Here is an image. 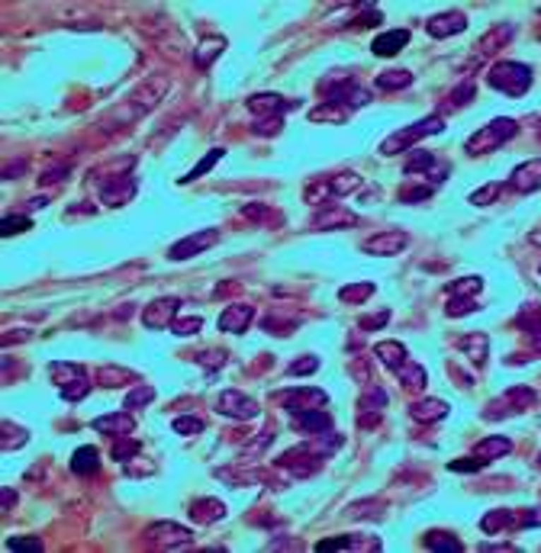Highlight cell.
Returning <instances> with one entry per match:
<instances>
[{
  "mask_svg": "<svg viewBox=\"0 0 541 553\" xmlns=\"http://www.w3.org/2000/svg\"><path fill=\"white\" fill-rule=\"evenodd\" d=\"M52 379L59 386V396L65 402H81L84 396L90 393V379H88V370L81 364H71V360H55L49 367Z\"/></svg>",
  "mask_w": 541,
  "mask_h": 553,
  "instance_id": "6da1fadb",
  "label": "cell"
},
{
  "mask_svg": "<svg viewBox=\"0 0 541 553\" xmlns=\"http://www.w3.org/2000/svg\"><path fill=\"white\" fill-rule=\"evenodd\" d=\"M487 84H490L493 90H503L506 97H522L532 87V71H528V65L503 61V65L487 71Z\"/></svg>",
  "mask_w": 541,
  "mask_h": 553,
  "instance_id": "7a4b0ae2",
  "label": "cell"
},
{
  "mask_svg": "<svg viewBox=\"0 0 541 553\" xmlns=\"http://www.w3.org/2000/svg\"><path fill=\"white\" fill-rule=\"evenodd\" d=\"M519 132V126H516V119H506V116H499V119H493L490 126H483V129H477L474 135L468 138V154H483V152H493V148H499V145H506L512 135Z\"/></svg>",
  "mask_w": 541,
  "mask_h": 553,
  "instance_id": "3957f363",
  "label": "cell"
},
{
  "mask_svg": "<svg viewBox=\"0 0 541 553\" xmlns=\"http://www.w3.org/2000/svg\"><path fill=\"white\" fill-rule=\"evenodd\" d=\"M441 129H445V123L435 119V116L422 119V123H416V126H403L400 132H393V135H387L381 142V154H400V152H406V148H412L416 142H422V138L441 132Z\"/></svg>",
  "mask_w": 541,
  "mask_h": 553,
  "instance_id": "277c9868",
  "label": "cell"
},
{
  "mask_svg": "<svg viewBox=\"0 0 541 553\" xmlns=\"http://www.w3.org/2000/svg\"><path fill=\"white\" fill-rule=\"evenodd\" d=\"M361 187V177L351 174V171H345V174H335V177H322V181L309 183L307 190H303V197H307V203H326V200H338L345 197V193H351V190Z\"/></svg>",
  "mask_w": 541,
  "mask_h": 553,
  "instance_id": "5b68a950",
  "label": "cell"
},
{
  "mask_svg": "<svg viewBox=\"0 0 541 553\" xmlns=\"http://www.w3.org/2000/svg\"><path fill=\"white\" fill-rule=\"evenodd\" d=\"M148 537H152L155 547H161V550H181V547L194 544V534L187 531V528H181V524H174V521L152 524V528H148Z\"/></svg>",
  "mask_w": 541,
  "mask_h": 553,
  "instance_id": "8992f818",
  "label": "cell"
},
{
  "mask_svg": "<svg viewBox=\"0 0 541 553\" xmlns=\"http://www.w3.org/2000/svg\"><path fill=\"white\" fill-rule=\"evenodd\" d=\"M216 241H220V232H216V229H203V232H194V235H187V238L174 241L171 251H168V257L171 261H187V257H197L200 251L213 248Z\"/></svg>",
  "mask_w": 541,
  "mask_h": 553,
  "instance_id": "52a82bcc",
  "label": "cell"
},
{
  "mask_svg": "<svg viewBox=\"0 0 541 553\" xmlns=\"http://www.w3.org/2000/svg\"><path fill=\"white\" fill-rule=\"evenodd\" d=\"M278 399L284 402L287 412H307V408H319L329 402V396L322 389H313V386H293V389H284L278 393Z\"/></svg>",
  "mask_w": 541,
  "mask_h": 553,
  "instance_id": "ba28073f",
  "label": "cell"
},
{
  "mask_svg": "<svg viewBox=\"0 0 541 553\" xmlns=\"http://www.w3.org/2000/svg\"><path fill=\"white\" fill-rule=\"evenodd\" d=\"M216 408H220L222 415H232V418H242V422H251V418H258V415H261L258 402H255V399H249L245 393H239V389H226V393L220 396V402H216Z\"/></svg>",
  "mask_w": 541,
  "mask_h": 553,
  "instance_id": "9c48e42d",
  "label": "cell"
},
{
  "mask_svg": "<svg viewBox=\"0 0 541 553\" xmlns=\"http://www.w3.org/2000/svg\"><path fill=\"white\" fill-rule=\"evenodd\" d=\"M290 428L300 431V435H326V431L335 428V418H332L329 412H319V408L290 412Z\"/></svg>",
  "mask_w": 541,
  "mask_h": 553,
  "instance_id": "30bf717a",
  "label": "cell"
},
{
  "mask_svg": "<svg viewBox=\"0 0 541 553\" xmlns=\"http://www.w3.org/2000/svg\"><path fill=\"white\" fill-rule=\"evenodd\" d=\"M410 248V232H400V229H390V232H377L364 241L367 255H400Z\"/></svg>",
  "mask_w": 541,
  "mask_h": 553,
  "instance_id": "8fae6325",
  "label": "cell"
},
{
  "mask_svg": "<svg viewBox=\"0 0 541 553\" xmlns=\"http://www.w3.org/2000/svg\"><path fill=\"white\" fill-rule=\"evenodd\" d=\"M509 187L516 193H535V190H541V161L532 158L525 164H519L509 177Z\"/></svg>",
  "mask_w": 541,
  "mask_h": 553,
  "instance_id": "7c38bea8",
  "label": "cell"
},
{
  "mask_svg": "<svg viewBox=\"0 0 541 553\" xmlns=\"http://www.w3.org/2000/svg\"><path fill=\"white\" fill-rule=\"evenodd\" d=\"M132 193H136V181H132L129 174L110 177V181L100 187V200L107 206H123L126 200H132Z\"/></svg>",
  "mask_w": 541,
  "mask_h": 553,
  "instance_id": "4fadbf2b",
  "label": "cell"
},
{
  "mask_svg": "<svg viewBox=\"0 0 541 553\" xmlns=\"http://www.w3.org/2000/svg\"><path fill=\"white\" fill-rule=\"evenodd\" d=\"M251 319H255V306H249V303H232V306L220 315V328L222 332H232V335H242Z\"/></svg>",
  "mask_w": 541,
  "mask_h": 553,
  "instance_id": "5bb4252c",
  "label": "cell"
},
{
  "mask_svg": "<svg viewBox=\"0 0 541 553\" xmlns=\"http://www.w3.org/2000/svg\"><path fill=\"white\" fill-rule=\"evenodd\" d=\"M293 103L284 100L280 94H255L249 97V109L251 113H258V119L264 116H284V109H290Z\"/></svg>",
  "mask_w": 541,
  "mask_h": 553,
  "instance_id": "9a60e30c",
  "label": "cell"
},
{
  "mask_svg": "<svg viewBox=\"0 0 541 553\" xmlns=\"http://www.w3.org/2000/svg\"><path fill=\"white\" fill-rule=\"evenodd\" d=\"M177 309H181V303H177V299H158L155 306H148L145 312H142V322H145L148 328L171 325V322L177 319Z\"/></svg>",
  "mask_w": 541,
  "mask_h": 553,
  "instance_id": "2e32d148",
  "label": "cell"
},
{
  "mask_svg": "<svg viewBox=\"0 0 541 553\" xmlns=\"http://www.w3.org/2000/svg\"><path fill=\"white\" fill-rule=\"evenodd\" d=\"M94 431H100V435H110V437H126L132 428H136V422H132L129 412H117V415H103V418H94Z\"/></svg>",
  "mask_w": 541,
  "mask_h": 553,
  "instance_id": "e0dca14e",
  "label": "cell"
},
{
  "mask_svg": "<svg viewBox=\"0 0 541 553\" xmlns=\"http://www.w3.org/2000/svg\"><path fill=\"white\" fill-rule=\"evenodd\" d=\"M464 30H468V16L464 13H445V16L429 20L432 39H448V36H458V32H464Z\"/></svg>",
  "mask_w": 541,
  "mask_h": 553,
  "instance_id": "ac0fdd59",
  "label": "cell"
},
{
  "mask_svg": "<svg viewBox=\"0 0 541 553\" xmlns=\"http://www.w3.org/2000/svg\"><path fill=\"white\" fill-rule=\"evenodd\" d=\"M361 547H367V550H381V540L377 537H361V534H345V537H329V540H319L316 544V550H361Z\"/></svg>",
  "mask_w": 541,
  "mask_h": 553,
  "instance_id": "d6986e66",
  "label": "cell"
},
{
  "mask_svg": "<svg viewBox=\"0 0 541 553\" xmlns=\"http://www.w3.org/2000/svg\"><path fill=\"white\" fill-rule=\"evenodd\" d=\"M410 42V30H390L384 32V36L374 39L371 51L377 55V59H390V55H396V51H403V45Z\"/></svg>",
  "mask_w": 541,
  "mask_h": 553,
  "instance_id": "ffe728a7",
  "label": "cell"
},
{
  "mask_svg": "<svg viewBox=\"0 0 541 553\" xmlns=\"http://www.w3.org/2000/svg\"><path fill=\"white\" fill-rule=\"evenodd\" d=\"M222 51H226V39L222 36H206L203 42L197 45V51H194V65L203 71V68H213V61L220 59Z\"/></svg>",
  "mask_w": 541,
  "mask_h": 553,
  "instance_id": "44dd1931",
  "label": "cell"
},
{
  "mask_svg": "<svg viewBox=\"0 0 541 553\" xmlns=\"http://www.w3.org/2000/svg\"><path fill=\"white\" fill-rule=\"evenodd\" d=\"M509 451H512V441H509V437L493 435V437H483L480 444L474 447V457H480L483 463H490V460H497V457H506Z\"/></svg>",
  "mask_w": 541,
  "mask_h": 553,
  "instance_id": "7402d4cb",
  "label": "cell"
},
{
  "mask_svg": "<svg viewBox=\"0 0 541 553\" xmlns=\"http://www.w3.org/2000/svg\"><path fill=\"white\" fill-rule=\"evenodd\" d=\"M71 470L78 476H90V473H97L100 470V451L97 447H78L74 451V457H71Z\"/></svg>",
  "mask_w": 541,
  "mask_h": 553,
  "instance_id": "603a6c76",
  "label": "cell"
},
{
  "mask_svg": "<svg viewBox=\"0 0 541 553\" xmlns=\"http://www.w3.org/2000/svg\"><path fill=\"white\" fill-rule=\"evenodd\" d=\"M191 515L197 518V521L210 524V521H220V518H226V505H222L220 499H197V502L191 505Z\"/></svg>",
  "mask_w": 541,
  "mask_h": 553,
  "instance_id": "cb8c5ba5",
  "label": "cell"
},
{
  "mask_svg": "<svg viewBox=\"0 0 541 553\" xmlns=\"http://www.w3.org/2000/svg\"><path fill=\"white\" fill-rule=\"evenodd\" d=\"M0 428H4V431H0V451H4V454H13L16 447H23V444H26V441H30V435H26V428H20V425H13V422H10V418H7V422H4V425H0Z\"/></svg>",
  "mask_w": 541,
  "mask_h": 553,
  "instance_id": "d4e9b609",
  "label": "cell"
},
{
  "mask_svg": "<svg viewBox=\"0 0 541 553\" xmlns=\"http://www.w3.org/2000/svg\"><path fill=\"white\" fill-rule=\"evenodd\" d=\"M410 415L416 418V422H439V418H445L448 415V406L439 399H425V402H416V406H410Z\"/></svg>",
  "mask_w": 541,
  "mask_h": 553,
  "instance_id": "484cf974",
  "label": "cell"
},
{
  "mask_svg": "<svg viewBox=\"0 0 541 553\" xmlns=\"http://www.w3.org/2000/svg\"><path fill=\"white\" fill-rule=\"evenodd\" d=\"M377 357H381L384 364H387V370H400L410 357H406V348H403L400 341H387V344H377Z\"/></svg>",
  "mask_w": 541,
  "mask_h": 553,
  "instance_id": "4316f807",
  "label": "cell"
},
{
  "mask_svg": "<svg viewBox=\"0 0 541 553\" xmlns=\"http://www.w3.org/2000/svg\"><path fill=\"white\" fill-rule=\"evenodd\" d=\"M512 36H516V26H512V23H499L497 30L487 32V36L480 39V51H497V49H503V45L509 42Z\"/></svg>",
  "mask_w": 541,
  "mask_h": 553,
  "instance_id": "83f0119b",
  "label": "cell"
},
{
  "mask_svg": "<svg viewBox=\"0 0 541 553\" xmlns=\"http://www.w3.org/2000/svg\"><path fill=\"white\" fill-rule=\"evenodd\" d=\"M335 222H345V229L348 226H355V222H358V216H355V212H342V209H329V212H319V216H316V222H313V229H338Z\"/></svg>",
  "mask_w": 541,
  "mask_h": 553,
  "instance_id": "f1b7e54d",
  "label": "cell"
},
{
  "mask_svg": "<svg viewBox=\"0 0 541 553\" xmlns=\"http://www.w3.org/2000/svg\"><path fill=\"white\" fill-rule=\"evenodd\" d=\"M222 154H226V148H213L210 154H203V158H200L197 164H194V168H191V174H184V177H181V183H191V181H197V177L210 174V171H213V164H216V161H220Z\"/></svg>",
  "mask_w": 541,
  "mask_h": 553,
  "instance_id": "f546056e",
  "label": "cell"
},
{
  "mask_svg": "<svg viewBox=\"0 0 541 553\" xmlns=\"http://www.w3.org/2000/svg\"><path fill=\"white\" fill-rule=\"evenodd\" d=\"M412 84V71H403V68H396V71H387L377 78V87L381 90H400V87H410Z\"/></svg>",
  "mask_w": 541,
  "mask_h": 553,
  "instance_id": "4dcf8cb0",
  "label": "cell"
},
{
  "mask_svg": "<svg viewBox=\"0 0 541 553\" xmlns=\"http://www.w3.org/2000/svg\"><path fill=\"white\" fill-rule=\"evenodd\" d=\"M345 116H348V109L338 107V103H326V107H316L313 113H309L313 123H342Z\"/></svg>",
  "mask_w": 541,
  "mask_h": 553,
  "instance_id": "1f68e13d",
  "label": "cell"
},
{
  "mask_svg": "<svg viewBox=\"0 0 541 553\" xmlns=\"http://www.w3.org/2000/svg\"><path fill=\"white\" fill-rule=\"evenodd\" d=\"M371 293H374V284H348L338 290V299L342 303H364Z\"/></svg>",
  "mask_w": 541,
  "mask_h": 553,
  "instance_id": "d6a6232c",
  "label": "cell"
},
{
  "mask_svg": "<svg viewBox=\"0 0 541 553\" xmlns=\"http://www.w3.org/2000/svg\"><path fill=\"white\" fill-rule=\"evenodd\" d=\"M97 377H100L103 386H119V383H126V379H136V373L123 370V367H100V370H97Z\"/></svg>",
  "mask_w": 541,
  "mask_h": 553,
  "instance_id": "836d02e7",
  "label": "cell"
},
{
  "mask_svg": "<svg viewBox=\"0 0 541 553\" xmlns=\"http://www.w3.org/2000/svg\"><path fill=\"white\" fill-rule=\"evenodd\" d=\"M30 226H32L30 216H4L0 219V235L10 238V235H16V232H26Z\"/></svg>",
  "mask_w": 541,
  "mask_h": 553,
  "instance_id": "e575fe53",
  "label": "cell"
},
{
  "mask_svg": "<svg viewBox=\"0 0 541 553\" xmlns=\"http://www.w3.org/2000/svg\"><path fill=\"white\" fill-rule=\"evenodd\" d=\"M155 399V386H139V389H132V393H126V412L129 408H142V406H148V402Z\"/></svg>",
  "mask_w": 541,
  "mask_h": 553,
  "instance_id": "d590c367",
  "label": "cell"
},
{
  "mask_svg": "<svg viewBox=\"0 0 541 553\" xmlns=\"http://www.w3.org/2000/svg\"><path fill=\"white\" fill-rule=\"evenodd\" d=\"M139 441H129V435H126V437H119V441H117V444H113V460H119V463H126V460H132V457H136V454H139Z\"/></svg>",
  "mask_w": 541,
  "mask_h": 553,
  "instance_id": "8d00e7d4",
  "label": "cell"
},
{
  "mask_svg": "<svg viewBox=\"0 0 541 553\" xmlns=\"http://www.w3.org/2000/svg\"><path fill=\"white\" fill-rule=\"evenodd\" d=\"M171 328H174V335H197L200 328H203V319H200V315H191V319H181V315H177L174 322H171Z\"/></svg>",
  "mask_w": 541,
  "mask_h": 553,
  "instance_id": "74e56055",
  "label": "cell"
},
{
  "mask_svg": "<svg viewBox=\"0 0 541 553\" xmlns=\"http://www.w3.org/2000/svg\"><path fill=\"white\" fill-rule=\"evenodd\" d=\"M425 547H429V550H451V553L464 550L461 540L448 537V534H439V537H435V534H429V537H425Z\"/></svg>",
  "mask_w": 541,
  "mask_h": 553,
  "instance_id": "f35d334b",
  "label": "cell"
},
{
  "mask_svg": "<svg viewBox=\"0 0 541 553\" xmlns=\"http://www.w3.org/2000/svg\"><path fill=\"white\" fill-rule=\"evenodd\" d=\"M499 190H503V183H487L483 190L470 193V203H474V206H487V203H493V200L499 197Z\"/></svg>",
  "mask_w": 541,
  "mask_h": 553,
  "instance_id": "ab89813d",
  "label": "cell"
},
{
  "mask_svg": "<svg viewBox=\"0 0 541 553\" xmlns=\"http://www.w3.org/2000/svg\"><path fill=\"white\" fill-rule=\"evenodd\" d=\"M464 344L470 348V360L474 364H480L483 357H487V335H470V338H464Z\"/></svg>",
  "mask_w": 541,
  "mask_h": 553,
  "instance_id": "60d3db41",
  "label": "cell"
},
{
  "mask_svg": "<svg viewBox=\"0 0 541 553\" xmlns=\"http://www.w3.org/2000/svg\"><path fill=\"white\" fill-rule=\"evenodd\" d=\"M313 370H319V357H300V360H293L290 367H287V373L290 377H300V373H313Z\"/></svg>",
  "mask_w": 541,
  "mask_h": 553,
  "instance_id": "b9f144b4",
  "label": "cell"
},
{
  "mask_svg": "<svg viewBox=\"0 0 541 553\" xmlns=\"http://www.w3.org/2000/svg\"><path fill=\"white\" fill-rule=\"evenodd\" d=\"M174 431L177 435H200V431H203V422L194 418V415H181V418L174 422Z\"/></svg>",
  "mask_w": 541,
  "mask_h": 553,
  "instance_id": "7bdbcfd3",
  "label": "cell"
},
{
  "mask_svg": "<svg viewBox=\"0 0 541 553\" xmlns=\"http://www.w3.org/2000/svg\"><path fill=\"white\" fill-rule=\"evenodd\" d=\"M280 129H284V116H264L261 123H255L258 135H278Z\"/></svg>",
  "mask_w": 541,
  "mask_h": 553,
  "instance_id": "ee69618b",
  "label": "cell"
},
{
  "mask_svg": "<svg viewBox=\"0 0 541 553\" xmlns=\"http://www.w3.org/2000/svg\"><path fill=\"white\" fill-rule=\"evenodd\" d=\"M483 286L480 276H468V280H454V284H448V293H477Z\"/></svg>",
  "mask_w": 541,
  "mask_h": 553,
  "instance_id": "f6af8a7d",
  "label": "cell"
},
{
  "mask_svg": "<svg viewBox=\"0 0 541 553\" xmlns=\"http://www.w3.org/2000/svg\"><path fill=\"white\" fill-rule=\"evenodd\" d=\"M7 550H42V540L39 537H10Z\"/></svg>",
  "mask_w": 541,
  "mask_h": 553,
  "instance_id": "bcb514c9",
  "label": "cell"
},
{
  "mask_svg": "<svg viewBox=\"0 0 541 553\" xmlns=\"http://www.w3.org/2000/svg\"><path fill=\"white\" fill-rule=\"evenodd\" d=\"M387 319H390V312H381V315H374V319H364V322H361V328H377V325H384Z\"/></svg>",
  "mask_w": 541,
  "mask_h": 553,
  "instance_id": "7dc6e473",
  "label": "cell"
},
{
  "mask_svg": "<svg viewBox=\"0 0 541 553\" xmlns=\"http://www.w3.org/2000/svg\"><path fill=\"white\" fill-rule=\"evenodd\" d=\"M13 502H16V492L13 489H4V509H13Z\"/></svg>",
  "mask_w": 541,
  "mask_h": 553,
  "instance_id": "c3c4849f",
  "label": "cell"
}]
</instances>
